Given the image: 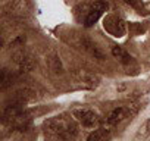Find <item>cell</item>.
Instances as JSON below:
<instances>
[{
    "mask_svg": "<svg viewBox=\"0 0 150 141\" xmlns=\"http://www.w3.org/2000/svg\"><path fill=\"white\" fill-rule=\"evenodd\" d=\"M44 132L53 138H75L78 134L77 125L71 118L56 116L44 122Z\"/></svg>",
    "mask_w": 150,
    "mask_h": 141,
    "instance_id": "obj_1",
    "label": "cell"
},
{
    "mask_svg": "<svg viewBox=\"0 0 150 141\" xmlns=\"http://www.w3.org/2000/svg\"><path fill=\"white\" fill-rule=\"evenodd\" d=\"M103 28L113 37L116 38H121L125 35L127 32V25H125V21L116 15H108L105 19H103Z\"/></svg>",
    "mask_w": 150,
    "mask_h": 141,
    "instance_id": "obj_2",
    "label": "cell"
},
{
    "mask_svg": "<svg viewBox=\"0 0 150 141\" xmlns=\"http://www.w3.org/2000/svg\"><path fill=\"white\" fill-rule=\"evenodd\" d=\"M108 9H109V3L106 0H96V2H93V5L90 6V9L86 15L84 27H87V28L93 27Z\"/></svg>",
    "mask_w": 150,
    "mask_h": 141,
    "instance_id": "obj_3",
    "label": "cell"
},
{
    "mask_svg": "<svg viewBox=\"0 0 150 141\" xmlns=\"http://www.w3.org/2000/svg\"><path fill=\"white\" fill-rule=\"evenodd\" d=\"M74 118L87 129H94V128H97L100 125L99 115L94 113L90 109H78V110H75L74 112Z\"/></svg>",
    "mask_w": 150,
    "mask_h": 141,
    "instance_id": "obj_4",
    "label": "cell"
},
{
    "mask_svg": "<svg viewBox=\"0 0 150 141\" xmlns=\"http://www.w3.org/2000/svg\"><path fill=\"white\" fill-rule=\"evenodd\" d=\"M134 113H135V109L132 110V106H119V107H115L109 113V116H108V125L116 126L122 121H125L128 116H132Z\"/></svg>",
    "mask_w": 150,
    "mask_h": 141,
    "instance_id": "obj_5",
    "label": "cell"
},
{
    "mask_svg": "<svg viewBox=\"0 0 150 141\" xmlns=\"http://www.w3.org/2000/svg\"><path fill=\"white\" fill-rule=\"evenodd\" d=\"M80 46H81V49H83L86 53H88L91 57H94V59H97V60H105V53H103V50H102L91 38H88L87 35H81V37H80Z\"/></svg>",
    "mask_w": 150,
    "mask_h": 141,
    "instance_id": "obj_6",
    "label": "cell"
},
{
    "mask_svg": "<svg viewBox=\"0 0 150 141\" xmlns=\"http://www.w3.org/2000/svg\"><path fill=\"white\" fill-rule=\"evenodd\" d=\"M74 75L77 77V80L81 84L87 85L88 88H96L100 84V78L96 74L90 72V70H86V69H75L74 70Z\"/></svg>",
    "mask_w": 150,
    "mask_h": 141,
    "instance_id": "obj_7",
    "label": "cell"
},
{
    "mask_svg": "<svg viewBox=\"0 0 150 141\" xmlns=\"http://www.w3.org/2000/svg\"><path fill=\"white\" fill-rule=\"evenodd\" d=\"M112 54H113V57H115L119 63H122V65H131V63L134 62L132 56H131L125 49H122V47H119V46H112Z\"/></svg>",
    "mask_w": 150,
    "mask_h": 141,
    "instance_id": "obj_8",
    "label": "cell"
},
{
    "mask_svg": "<svg viewBox=\"0 0 150 141\" xmlns=\"http://www.w3.org/2000/svg\"><path fill=\"white\" fill-rule=\"evenodd\" d=\"M13 9H15V13L25 15L30 11V2H28V0H16Z\"/></svg>",
    "mask_w": 150,
    "mask_h": 141,
    "instance_id": "obj_9",
    "label": "cell"
},
{
    "mask_svg": "<svg viewBox=\"0 0 150 141\" xmlns=\"http://www.w3.org/2000/svg\"><path fill=\"white\" fill-rule=\"evenodd\" d=\"M49 63H50V68H52L53 72H56V74H62V70H63V68H62V62H60V59H59L56 54H52V56L49 57Z\"/></svg>",
    "mask_w": 150,
    "mask_h": 141,
    "instance_id": "obj_10",
    "label": "cell"
},
{
    "mask_svg": "<svg viewBox=\"0 0 150 141\" xmlns=\"http://www.w3.org/2000/svg\"><path fill=\"white\" fill-rule=\"evenodd\" d=\"M110 138V132H109V129H96L90 137H88V140L90 141H97V140H109Z\"/></svg>",
    "mask_w": 150,
    "mask_h": 141,
    "instance_id": "obj_11",
    "label": "cell"
},
{
    "mask_svg": "<svg viewBox=\"0 0 150 141\" xmlns=\"http://www.w3.org/2000/svg\"><path fill=\"white\" fill-rule=\"evenodd\" d=\"M141 3H143V6H144V9L150 12V0H141Z\"/></svg>",
    "mask_w": 150,
    "mask_h": 141,
    "instance_id": "obj_12",
    "label": "cell"
},
{
    "mask_svg": "<svg viewBox=\"0 0 150 141\" xmlns=\"http://www.w3.org/2000/svg\"><path fill=\"white\" fill-rule=\"evenodd\" d=\"M127 3H129V5H132V6H135L137 5V0H125Z\"/></svg>",
    "mask_w": 150,
    "mask_h": 141,
    "instance_id": "obj_13",
    "label": "cell"
}]
</instances>
